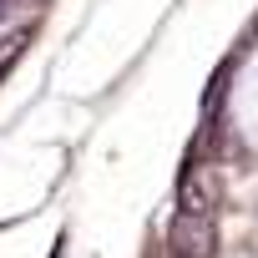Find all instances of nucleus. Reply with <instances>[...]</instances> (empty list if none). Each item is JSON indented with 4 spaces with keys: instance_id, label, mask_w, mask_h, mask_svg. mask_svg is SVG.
<instances>
[{
    "instance_id": "f257e3e1",
    "label": "nucleus",
    "mask_w": 258,
    "mask_h": 258,
    "mask_svg": "<svg viewBox=\"0 0 258 258\" xmlns=\"http://www.w3.org/2000/svg\"><path fill=\"white\" fill-rule=\"evenodd\" d=\"M167 243L177 258H208L213 253V213H187L177 208L172 228H167Z\"/></svg>"
},
{
    "instance_id": "7ed1b4c3",
    "label": "nucleus",
    "mask_w": 258,
    "mask_h": 258,
    "mask_svg": "<svg viewBox=\"0 0 258 258\" xmlns=\"http://www.w3.org/2000/svg\"><path fill=\"white\" fill-rule=\"evenodd\" d=\"M6 16H11V0H0V21H6Z\"/></svg>"
},
{
    "instance_id": "f03ea898",
    "label": "nucleus",
    "mask_w": 258,
    "mask_h": 258,
    "mask_svg": "<svg viewBox=\"0 0 258 258\" xmlns=\"http://www.w3.org/2000/svg\"><path fill=\"white\" fill-rule=\"evenodd\" d=\"M177 208H187V213H213V182H208L203 172H187V177H182V192H177Z\"/></svg>"
}]
</instances>
